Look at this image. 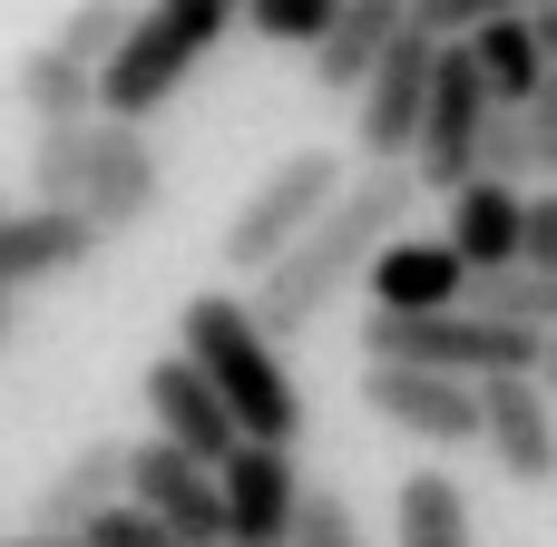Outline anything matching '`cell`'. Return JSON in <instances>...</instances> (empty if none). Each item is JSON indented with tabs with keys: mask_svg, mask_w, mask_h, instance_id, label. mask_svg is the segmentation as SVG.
<instances>
[{
	"mask_svg": "<svg viewBox=\"0 0 557 547\" xmlns=\"http://www.w3.org/2000/svg\"><path fill=\"white\" fill-rule=\"evenodd\" d=\"M10 333H20V294H0V352H10Z\"/></svg>",
	"mask_w": 557,
	"mask_h": 547,
	"instance_id": "cell-34",
	"label": "cell"
},
{
	"mask_svg": "<svg viewBox=\"0 0 557 547\" xmlns=\"http://www.w3.org/2000/svg\"><path fill=\"white\" fill-rule=\"evenodd\" d=\"M480 117H490V88H480L470 49H460V39H441V59H431V98H421V137H411V186H421V196L470 186Z\"/></svg>",
	"mask_w": 557,
	"mask_h": 547,
	"instance_id": "cell-6",
	"label": "cell"
},
{
	"mask_svg": "<svg viewBox=\"0 0 557 547\" xmlns=\"http://www.w3.org/2000/svg\"><path fill=\"white\" fill-rule=\"evenodd\" d=\"M166 206V157L147 147V127H88V186H78V215H88V235L98 245H117V235H137L147 215Z\"/></svg>",
	"mask_w": 557,
	"mask_h": 547,
	"instance_id": "cell-8",
	"label": "cell"
},
{
	"mask_svg": "<svg viewBox=\"0 0 557 547\" xmlns=\"http://www.w3.org/2000/svg\"><path fill=\"white\" fill-rule=\"evenodd\" d=\"M98 254V235H88V215H69V206H20V215H0V294H39V284H59V274H78Z\"/></svg>",
	"mask_w": 557,
	"mask_h": 547,
	"instance_id": "cell-14",
	"label": "cell"
},
{
	"mask_svg": "<svg viewBox=\"0 0 557 547\" xmlns=\"http://www.w3.org/2000/svg\"><path fill=\"white\" fill-rule=\"evenodd\" d=\"M0 215H10V206H0Z\"/></svg>",
	"mask_w": 557,
	"mask_h": 547,
	"instance_id": "cell-36",
	"label": "cell"
},
{
	"mask_svg": "<svg viewBox=\"0 0 557 547\" xmlns=\"http://www.w3.org/2000/svg\"><path fill=\"white\" fill-rule=\"evenodd\" d=\"M343 176H352V166H343V147H294L284 166H264V186H255V196L235 206V225L215 235L225 274H245V284H255V274H264V264H274V254H284V245H294V235L343 196Z\"/></svg>",
	"mask_w": 557,
	"mask_h": 547,
	"instance_id": "cell-5",
	"label": "cell"
},
{
	"mask_svg": "<svg viewBox=\"0 0 557 547\" xmlns=\"http://www.w3.org/2000/svg\"><path fill=\"white\" fill-rule=\"evenodd\" d=\"M529 382H539V391L557 401V333H539V362H529Z\"/></svg>",
	"mask_w": 557,
	"mask_h": 547,
	"instance_id": "cell-33",
	"label": "cell"
},
{
	"mask_svg": "<svg viewBox=\"0 0 557 547\" xmlns=\"http://www.w3.org/2000/svg\"><path fill=\"white\" fill-rule=\"evenodd\" d=\"M401 29H411V0H343L333 29L304 49V59H313V88H323V98H352V88L372 78V59H382Z\"/></svg>",
	"mask_w": 557,
	"mask_h": 547,
	"instance_id": "cell-16",
	"label": "cell"
},
{
	"mask_svg": "<svg viewBox=\"0 0 557 547\" xmlns=\"http://www.w3.org/2000/svg\"><path fill=\"white\" fill-rule=\"evenodd\" d=\"M127 20H137V0H69V20H59V39H49V49H59V59H78V69L98 78V69H108V49L127 39Z\"/></svg>",
	"mask_w": 557,
	"mask_h": 547,
	"instance_id": "cell-24",
	"label": "cell"
},
{
	"mask_svg": "<svg viewBox=\"0 0 557 547\" xmlns=\"http://www.w3.org/2000/svg\"><path fill=\"white\" fill-rule=\"evenodd\" d=\"M519 127H529V186H557V69L539 78V88H529Z\"/></svg>",
	"mask_w": 557,
	"mask_h": 547,
	"instance_id": "cell-29",
	"label": "cell"
},
{
	"mask_svg": "<svg viewBox=\"0 0 557 547\" xmlns=\"http://www.w3.org/2000/svg\"><path fill=\"white\" fill-rule=\"evenodd\" d=\"M127 499V440H88V450H69V470H49V489H39V538H78L98 509H117Z\"/></svg>",
	"mask_w": 557,
	"mask_h": 547,
	"instance_id": "cell-17",
	"label": "cell"
},
{
	"mask_svg": "<svg viewBox=\"0 0 557 547\" xmlns=\"http://www.w3.org/2000/svg\"><path fill=\"white\" fill-rule=\"evenodd\" d=\"M0 547H78V538H39V529H29V538H0Z\"/></svg>",
	"mask_w": 557,
	"mask_h": 547,
	"instance_id": "cell-35",
	"label": "cell"
},
{
	"mask_svg": "<svg viewBox=\"0 0 557 547\" xmlns=\"http://www.w3.org/2000/svg\"><path fill=\"white\" fill-rule=\"evenodd\" d=\"M460 313L480 323H509V333H557V274H529V264H499V274H470L460 284Z\"/></svg>",
	"mask_w": 557,
	"mask_h": 547,
	"instance_id": "cell-20",
	"label": "cell"
},
{
	"mask_svg": "<svg viewBox=\"0 0 557 547\" xmlns=\"http://www.w3.org/2000/svg\"><path fill=\"white\" fill-rule=\"evenodd\" d=\"M519 264H529V274H557V186H539V196L519 206Z\"/></svg>",
	"mask_w": 557,
	"mask_h": 547,
	"instance_id": "cell-30",
	"label": "cell"
},
{
	"mask_svg": "<svg viewBox=\"0 0 557 547\" xmlns=\"http://www.w3.org/2000/svg\"><path fill=\"white\" fill-rule=\"evenodd\" d=\"M88 127H98V117H78V127H39V137H29V206H69V215H78V186H88Z\"/></svg>",
	"mask_w": 557,
	"mask_h": 547,
	"instance_id": "cell-23",
	"label": "cell"
},
{
	"mask_svg": "<svg viewBox=\"0 0 557 547\" xmlns=\"http://www.w3.org/2000/svg\"><path fill=\"white\" fill-rule=\"evenodd\" d=\"M539 0H411V29L421 39H470V29H490V20H529Z\"/></svg>",
	"mask_w": 557,
	"mask_h": 547,
	"instance_id": "cell-27",
	"label": "cell"
},
{
	"mask_svg": "<svg viewBox=\"0 0 557 547\" xmlns=\"http://www.w3.org/2000/svg\"><path fill=\"white\" fill-rule=\"evenodd\" d=\"M519 186H490V176H470V186H450V254H460V274H499V264H519Z\"/></svg>",
	"mask_w": 557,
	"mask_h": 547,
	"instance_id": "cell-18",
	"label": "cell"
},
{
	"mask_svg": "<svg viewBox=\"0 0 557 547\" xmlns=\"http://www.w3.org/2000/svg\"><path fill=\"white\" fill-rule=\"evenodd\" d=\"M10 88H20V108H29V127H78V117H98V78H88L78 59H59L49 39L10 69Z\"/></svg>",
	"mask_w": 557,
	"mask_h": 547,
	"instance_id": "cell-21",
	"label": "cell"
},
{
	"mask_svg": "<svg viewBox=\"0 0 557 547\" xmlns=\"http://www.w3.org/2000/svg\"><path fill=\"white\" fill-rule=\"evenodd\" d=\"M362 362H401V372H441V382H519L539 362V343L450 303V313H362Z\"/></svg>",
	"mask_w": 557,
	"mask_h": 547,
	"instance_id": "cell-4",
	"label": "cell"
},
{
	"mask_svg": "<svg viewBox=\"0 0 557 547\" xmlns=\"http://www.w3.org/2000/svg\"><path fill=\"white\" fill-rule=\"evenodd\" d=\"M392 547H480V529H470V489H460L450 470H401Z\"/></svg>",
	"mask_w": 557,
	"mask_h": 547,
	"instance_id": "cell-19",
	"label": "cell"
},
{
	"mask_svg": "<svg viewBox=\"0 0 557 547\" xmlns=\"http://www.w3.org/2000/svg\"><path fill=\"white\" fill-rule=\"evenodd\" d=\"M176 352L206 372V391L225 401L235 440L294 450V431H304V391H294L284 352L255 333V313H245L235 294H186V303H176Z\"/></svg>",
	"mask_w": 557,
	"mask_h": 547,
	"instance_id": "cell-2",
	"label": "cell"
},
{
	"mask_svg": "<svg viewBox=\"0 0 557 547\" xmlns=\"http://www.w3.org/2000/svg\"><path fill=\"white\" fill-rule=\"evenodd\" d=\"M78 547H176V538H166L147 509H127V499H117V509H98V519L78 529Z\"/></svg>",
	"mask_w": 557,
	"mask_h": 547,
	"instance_id": "cell-31",
	"label": "cell"
},
{
	"mask_svg": "<svg viewBox=\"0 0 557 547\" xmlns=\"http://www.w3.org/2000/svg\"><path fill=\"white\" fill-rule=\"evenodd\" d=\"M480 450L499 460V480L548 489L557 480V401L519 372V382H480Z\"/></svg>",
	"mask_w": 557,
	"mask_h": 547,
	"instance_id": "cell-12",
	"label": "cell"
},
{
	"mask_svg": "<svg viewBox=\"0 0 557 547\" xmlns=\"http://www.w3.org/2000/svg\"><path fill=\"white\" fill-rule=\"evenodd\" d=\"M245 20V0H137V20H127V39L108 49V69H98V117L108 127H147L206 59H215V39Z\"/></svg>",
	"mask_w": 557,
	"mask_h": 547,
	"instance_id": "cell-3",
	"label": "cell"
},
{
	"mask_svg": "<svg viewBox=\"0 0 557 547\" xmlns=\"http://www.w3.org/2000/svg\"><path fill=\"white\" fill-rule=\"evenodd\" d=\"M460 49H470V69H480V88H490V108H529V88L548 78V59H539V39H529V20H490V29H470Z\"/></svg>",
	"mask_w": 557,
	"mask_h": 547,
	"instance_id": "cell-22",
	"label": "cell"
},
{
	"mask_svg": "<svg viewBox=\"0 0 557 547\" xmlns=\"http://www.w3.org/2000/svg\"><path fill=\"white\" fill-rule=\"evenodd\" d=\"M411 215H421L411 166H352L343 196H333V206H323V215H313V225H304L264 274H255V303H245L255 333H264L274 352H284L294 333H313V323H323V313L372 274V254H382L392 235H411Z\"/></svg>",
	"mask_w": 557,
	"mask_h": 547,
	"instance_id": "cell-1",
	"label": "cell"
},
{
	"mask_svg": "<svg viewBox=\"0 0 557 547\" xmlns=\"http://www.w3.org/2000/svg\"><path fill=\"white\" fill-rule=\"evenodd\" d=\"M362 284H372V313H450L470 274H460V254L441 235H392Z\"/></svg>",
	"mask_w": 557,
	"mask_h": 547,
	"instance_id": "cell-15",
	"label": "cell"
},
{
	"mask_svg": "<svg viewBox=\"0 0 557 547\" xmlns=\"http://www.w3.org/2000/svg\"><path fill=\"white\" fill-rule=\"evenodd\" d=\"M431 59H441V39L401 29V39L372 59V78L352 88V147H362V166H411L421 98H431Z\"/></svg>",
	"mask_w": 557,
	"mask_h": 547,
	"instance_id": "cell-7",
	"label": "cell"
},
{
	"mask_svg": "<svg viewBox=\"0 0 557 547\" xmlns=\"http://www.w3.org/2000/svg\"><path fill=\"white\" fill-rule=\"evenodd\" d=\"M333 10H343V0H245L255 39H284V49H313V39L333 29Z\"/></svg>",
	"mask_w": 557,
	"mask_h": 547,
	"instance_id": "cell-28",
	"label": "cell"
},
{
	"mask_svg": "<svg viewBox=\"0 0 557 547\" xmlns=\"http://www.w3.org/2000/svg\"><path fill=\"white\" fill-rule=\"evenodd\" d=\"M127 509H147L176 547H225V499H215V470L166 450V440H137L127 450Z\"/></svg>",
	"mask_w": 557,
	"mask_h": 547,
	"instance_id": "cell-10",
	"label": "cell"
},
{
	"mask_svg": "<svg viewBox=\"0 0 557 547\" xmlns=\"http://www.w3.org/2000/svg\"><path fill=\"white\" fill-rule=\"evenodd\" d=\"M470 176H490V186H519V196H529V127H519V108H490V117H480Z\"/></svg>",
	"mask_w": 557,
	"mask_h": 547,
	"instance_id": "cell-25",
	"label": "cell"
},
{
	"mask_svg": "<svg viewBox=\"0 0 557 547\" xmlns=\"http://www.w3.org/2000/svg\"><path fill=\"white\" fill-rule=\"evenodd\" d=\"M137 391H147V421H157L166 450H186V460H206V470L235 450V421H225V401L206 391V372H196L186 352H157Z\"/></svg>",
	"mask_w": 557,
	"mask_h": 547,
	"instance_id": "cell-13",
	"label": "cell"
},
{
	"mask_svg": "<svg viewBox=\"0 0 557 547\" xmlns=\"http://www.w3.org/2000/svg\"><path fill=\"white\" fill-rule=\"evenodd\" d=\"M284 547H362V519H352V499L343 489H313L304 480V499H294V529Z\"/></svg>",
	"mask_w": 557,
	"mask_h": 547,
	"instance_id": "cell-26",
	"label": "cell"
},
{
	"mask_svg": "<svg viewBox=\"0 0 557 547\" xmlns=\"http://www.w3.org/2000/svg\"><path fill=\"white\" fill-rule=\"evenodd\" d=\"M362 401L372 421H392L421 450H470L480 440V382H441V372H401V362H362Z\"/></svg>",
	"mask_w": 557,
	"mask_h": 547,
	"instance_id": "cell-9",
	"label": "cell"
},
{
	"mask_svg": "<svg viewBox=\"0 0 557 547\" xmlns=\"http://www.w3.org/2000/svg\"><path fill=\"white\" fill-rule=\"evenodd\" d=\"M529 39H539V59L557 69V0H539V10H529Z\"/></svg>",
	"mask_w": 557,
	"mask_h": 547,
	"instance_id": "cell-32",
	"label": "cell"
},
{
	"mask_svg": "<svg viewBox=\"0 0 557 547\" xmlns=\"http://www.w3.org/2000/svg\"><path fill=\"white\" fill-rule=\"evenodd\" d=\"M215 499H225V547H284L294 499H304V460L264 450V440H235L215 460Z\"/></svg>",
	"mask_w": 557,
	"mask_h": 547,
	"instance_id": "cell-11",
	"label": "cell"
}]
</instances>
